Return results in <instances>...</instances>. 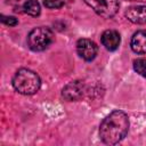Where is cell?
<instances>
[{
	"label": "cell",
	"mask_w": 146,
	"mask_h": 146,
	"mask_svg": "<svg viewBox=\"0 0 146 146\" xmlns=\"http://www.w3.org/2000/svg\"><path fill=\"white\" fill-rule=\"evenodd\" d=\"M40 76L29 68H19L13 78L14 89L22 95H33L40 89Z\"/></svg>",
	"instance_id": "2"
},
{
	"label": "cell",
	"mask_w": 146,
	"mask_h": 146,
	"mask_svg": "<svg viewBox=\"0 0 146 146\" xmlns=\"http://www.w3.org/2000/svg\"><path fill=\"white\" fill-rule=\"evenodd\" d=\"M124 16L133 24H146V6H135L125 10Z\"/></svg>",
	"instance_id": "7"
},
{
	"label": "cell",
	"mask_w": 146,
	"mask_h": 146,
	"mask_svg": "<svg viewBox=\"0 0 146 146\" xmlns=\"http://www.w3.org/2000/svg\"><path fill=\"white\" fill-rule=\"evenodd\" d=\"M83 94H84V83L79 80L67 83L62 90L63 97L70 102L81 99L83 97Z\"/></svg>",
	"instance_id": "6"
},
{
	"label": "cell",
	"mask_w": 146,
	"mask_h": 146,
	"mask_svg": "<svg viewBox=\"0 0 146 146\" xmlns=\"http://www.w3.org/2000/svg\"><path fill=\"white\" fill-rule=\"evenodd\" d=\"M76 52L82 59L90 62L96 57L98 47L90 39H80L76 42Z\"/></svg>",
	"instance_id": "5"
},
{
	"label": "cell",
	"mask_w": 146,
	"mask_h": 146,
	"mask_svg": "<svg viewBox=\"0 0 146 146\" xmlns=\"http://www.w3.org/2000/svg\"><path fill=\"white\" fill-rule=\"evenodd\" d=\"M1 22L8 26H15L18 23L17 18H15L13 16H5V15H1Z\"/></svg>",
	"instance_id": "13"
},
{
	"label": "cell",
	"mask_w": 146,
	"mask_h": 146,
	"mask_svg": "<svg viewBox=\"0 0 146 146\" xmlns=\"http://www.w3.org/2000/svg\"><path fill=\"white\" fill-rule=\"evenodd\" d=\"M96 14L104 18H112L120 8L117 0H83Z\"/></svg>",
	"instance_id": "4"
},
{
	"label": "cell",
	"mask_w": 146,
	"mask_h": 146,
	"mask_svg": "<svg viewBox=\"0 0 146 146\" xmlns=\"http://www.w3.org/2000/svg\"><path fill=\"white\" fill-rule=\"evenodd\" d=\"M120 42H121V36L119 32L115 30H106L102 34V43L110 51L116 50L120 46Z\"/></svg>",
	"instance_id": "8"
},
{
	"label": "cell",
	"mask_w": 146,
	"mask_h": 146,
	"mask_svg": "<svg viewBox=\"0 0 146 146\" xmlns=\"http://www.w3.org/2000/svg\"><path fill=\"white\" fill-rule=\"evenodd\" d=\"M43 5L49 9H58L64 5V0H43Z\"/></svg>",
	"instance_id": "12"
},
{
	"label": "cell",
	"mask_w": 146,
	"mask_h": 146,
	"mask_svg": "<svg viewBox=\"0 0 146 146\" xmlns=\"http://www.w3.org/2000/svg\"><path fill=\"white\" fill-rule=\"evenodd\" d=\"M54 41V33L49 27L39 26L33 29L27 35V44L33 51L47 49Z\"/></svg>",
	"instance_id": "3"
},
{
	"label": "cell",
	"mask_w": 146,
	"mask_h": 146,
	"mask_svg": "<svg viewBox=\"0 0 146 146\" xmlns=\"http://www.w3.org/2000/svg\"><path fill=\"white\" fill-rule=\"evenodd\" d=\"M24 11L30 15V16H39L40 15V11H41V8H40V3L38 2V0H26L24 6Z\"/></svg>",
	"instance_id": "10"
},
{
	"label": "cell",
	"mask_w": 146,
	"mask_h": 146,
	"mask_svg": "<svg viewBox=\"0 0 146 146\" xmlns=\"http://www.w3.org/2000/svg\"><path fill=\"white\" fill-rule=\"evenodd\" d=\"M130 47L136 54H146V30H140L133 33L130 41Z\"/></svg>",
	"instance_id": "9"
},
{
	"label": "cell",
	"mask_w": 146,
	"mask_h": 146,
	"mask_svg": "<svg viewBox=\"0 0 146 146\" xmlns=\"http://www.w3.org/2000/svg\"><path fill=\"white\" fill-rule=\"evenodd\" d=\"M133 68L138 74H140L141 76L146 78V59L145 58L135 59L133 60Z\"/></svg>",
	"instance_id": "11"
},
{
	"label": "cell",
	"mask_w": 146,
	"mask_h": 146,
	"mask_svg": "<svg viewBox=\"0 0 146 146\" xmlns=\"http://www.w3.org/2000/svg\"><path fill=\"white\" fill-rule=\"evenodd\" d=\"M129 117L120 110L111 112L99 125V137L107 145L120 143L128 133Z\"/></svg>",
	"instance_id": "1"
}]
</instances>
